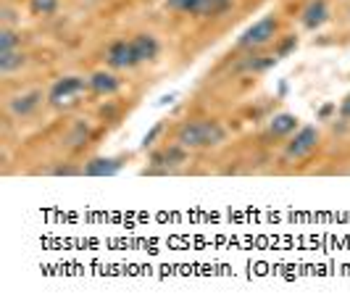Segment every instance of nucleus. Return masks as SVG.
<instances>
[{
    "label": "nucleus",
    "instance_id": "f257e3e1",
    "mask_svg": "<svg viewBox=\"0 0 350 308\" xmlns=\"http://www.w3.org/2000/svg\"><path fill=\"white\" fill-rule=\"evenodd\" d=\"M174 140L187 151H208L227 142V127L219 119H187L176 127Z\"/></svg>",
    "mask_w": 350,
    "mask_h": 308
},
{
    "label": "nucleus",
    "instance_id": "f03ea898",
    "mask_svg": "<svg viewBox=\"0 0 350 308\" xmlns=\"http://www.w3.org/2000/svg\"><path fill=\"white\" fill-rule=\"evenodd\" d=\"M277 34H280V18L274 16V14H269V16L258 18L253 27H247L245 32L240 34L237 48L245 53L263 51L266 45H271L277 40Z\"/></svg>",
    "mask_w": 350,
    "mask_h": 308
},
{
    "label": "nucleus",
    "instance_id": "7ed1b4c3",
    "mask_svg": "<svg viewBox=\"0 0 350 308\" xmlns=\"http://www.w3.org/2000/svg\"><path fill=\"white\" fill-rule=\"evenodd\" d=\"M187 158H190V151L182 148L174 140L172 145H161L156 151H150V155H148V169L142 171V174H150V177H156V174H169L172 169L182 166Z\"/></svg>",
    "mask_w": 350,
    "mask_h": 308
},
{
    "label": "nucleus",
    "instance_id": "20e7f679",
    "mask_svg": "<svg viewBox=\"0 0 350 308\" xmlns=\"http://www.w3.org/2000/svg\"><path fill=\"white\" fill-rule=\"evenodd\" d=\"M85 90H90L85 77H77V74L58 77L51 85V90H48V103L55 105V108H64V105H71Z\"/></svg>",
    "mask_w": 350,
    "mask_h": 308
},
{
    "label": "nucleus",
    "instance_id": "39448f33",
    "mask_svg": "<svg viewBox=\"0 0 350 308\" xmlns=\"http://www.w3.org/2000/svg\"><path fill=\"white\" fill-rule=\"evenodd\" d=\"M319 140H321V132L316 127H298L287 145H284V161H303L314 153L319 148Z\"/></svg>",
    "mask_w": 350,
    "mask_h": 308
},
{
    "label": "nucleus",
    "instance_id": "423d86ee",
    "mask_svg": "<svg viewBox=\"0 0 350 308\" xmlns=\"http://www.w3.org/2000/svg\"><path fill=\"white\" fill-rule=\"evenodd\" d=\"M166 5L172 11H176V14H190V16L208 18L224 14L229 5H232V0H166Z\"/></svg>",
    "mask_w": 350,
    "mask_h": 308
},
{
    "label": "nucleus",
    "instance_id": "0eeeda50",
    "mask_svg": "<svg viewBox=\"0 0 350 308\" xmlns=\"http://www.w3.org/2000/svg\"><path fill=\"white\" fill-rule=\"evenodd\" d=\"M105 64H108V68H113V71H129V68L140 66L137 64V55H135L132 37L129 40H113L105 48Z\"/></svg>",
    "mask_w": 350,
    "mask_h": 308
},
{
    "label": "nucleus",
    "instance_id": "6e6552de",
    "mask_svg": "<svg viewBox=\"0 0 350 308\" xmlns=\"http://www.w3.org/2000/svg\"><path fill=\"white\" fill-rule=\"evenodd\" d=\"M45 101H48V95L42 90H24L8 101V114L14 119H29L40 111V105Z\"/></svg>",
    "mask_w": 350,
    "mask_h": 308
},
{
    "label": "nucleus",
    "instance_id": "1a4fd4ad",
    "mask_svg": "<svg viewBox=\"0 0 350 308\" xmlns=\"http://www.w3.org/2000/svg\"><path fill=\"white\" fill-rule=\"evenodd\" d=\"M88 87L92 95H100V98H111V95H116L119 90H122V79L113 74V68H100V71H95V74H90L88 77Z\"/></svg>",
    "mask_w": 350,
    "mask_h": 308
},
{
    "label": "nucleus",
    "instance_id": "9d476101",
    "mask_svg": "<svg viewBox=\"0 0 350 308\" xmlns=\"http://www.w3.org/2000/svg\"><path fill=\"white\" fill-rule=\"evenodd\" d=\"M329 16H332L329 14V0H311L300 14V24H303V29L316 32L329 21Z\"/></svg>",
    "mask_w": 350,
    "mask_h": 308
},
{
    "label": "nucleus",
    "instance_id": "9b49d317",
    "mask_svg": "<svg viewBox=\"0 0 350 308\" xmlns=\"http://www.w3.org/2000/svg\"><path fill=\"white\" fill-rule=\"evenodd\" d=\"M132 45H135V55H137V64H150L161 55V40L150 32H140L132 37Z\"/></svg>",
    "mask_w": 350,
    "mask_h": 308
},
{
    "label": "nucleus",
    "instance_id": "f8f14e48",
    "mask_svg": "<svg viewBox=\"0 0 350 308\" xmlns=\"http://www.w3.org/2000/svg\"><path fill=\"white\" fill-rule=\"evenodd\" d=\"M122 171V158L116 155H95L82 166L85 177H113Z\"/></svg>",
    "mask_w": 350,
    "mask_h": 308
},
{
    "label": "nucleus",
    "instance_id": "ddd939ff",
    "mask_svg": "<svg viewBox=\"0 0 350 308\" xmlns=\"http://www.w3.org/2000/svg\"><path fill=\"white\" fill-rule=\"evenodd\" d=\"M298 127L300 124H298V116H295V114L282 111V114L271 116V121H269V135L271 137H290Z\"/></svg>",
    "mask_w": 350,
    "mask_h": 308
},
{
    "label": "nucleus",
    "instance_id": "4468645a",
    "mask_svg": "<svg viewBox=\"0 0 350 308\" xmlns=\"http://www.w3.org/2000/svg\"><path fill=\"white\" fill-rule=\"evenodd\" d=\"M280 58L274 55V53H261V51H256V53H247V58L243 61V71H250V74H263V71H269V68L274 66Z\"/></svg>",
    "mask_w": 350,
    "mask_h": 308
},
{
    "label": "nucleus",
    "instance_id": "2eb2a0df",
    "mask_svg": "<svg viewBox=\"0 0 350 308\" xmlns=\"http://www.w3.org/2000/svg\"><path fill=\"white\" fill-rule=\"evenodd\" d=\"M90 140H92V127H90V121H74L69 135H66V145H69L71 151H79V148L88 145Z\"/></svg>",
    "mask_w": 350,
    "mask_h": 308
},
{
    "label": "nucleus",
    "instance_id": "dca6fc26",
    "mask_svg": "<svg viewBox=\"0 0 350 308\" xmlns=\"http://www.w3.org/2000/svg\"><path fill=\"white\" fill-rule=\"evenodd\" d=\"M27 64V55L18 51H5V53H0V74L3 77H11L14 71H18V68Z\"/></svg>",
    "mask_w": 350,
    "mask_h": 308
},
{
    "label": "nucleus",
    "instance_id": "f3484780",
    "mask_svg": "<svg viewBox=\"0 0 350 308\" xmlns=\"http://www.w3.org/2000/svg\"><path fill=\"white\" fill-rule=\"evenodd\" d=\"M295 48H298V37L295 34H284V37H277L274 40V55L277 58H287L290 53H295Z\"/></svg>",
    "mask_w": 350,
    "mask_h": 308
},
{
    "label": "nucleus",
    "instance_id": "a211bd4d",
    "mask_svg": "<svg viewBox=\"0 0 350 308\" xmlns=\"http://www.w3.org/2000/svg\"><path fill=\"white\" fill-rule=\"evenodd\" d=\"M18 42H21V37L16 34V29H11V27H5V24H3V29H0V53L16 51Z\"/></svg>",
    "mask_w": 350,
    "mask_h": 308
},
{
    "label": "nucleus",
    "instance_id": "6ab92c4d",
    "mask_svg": "<svg viewBox=\"0 0 350 308\" xmlns=\"http://www.w3.org/2000/svg\"><path fill=\"white\" fill-rule=\"evenodd\" d=\"M29 11L35 16H53L58 11V0H29Z\"/></svg>",
    "mask_w": 350,
    "mask_h": 308
},
{
    "label": "nucleus",
    "instance_id": "aec40b11",
    "mask_svg": "<svg viewBox=\"0 0 350 308\" xmlns=\"http://www.w3.org/2000/svg\"><path fill=\"white\" fill-rule=\"evenodd\" d=\"M53 177H77V174H82V166H71V164H58V166H53L51 169Z\"/></svg>",
    "mask_w": 350,
    "mask_h": 308
},
{
    "label": "nucleus",
    "instance_id": "412c9836",
    "mask_svg": "<svg viewBox=\"0 0 350 308\" xmlns=\"http://www.w3.org/2000/svg\"><path fill=\"white\" fill-rule=\"evenodd\" d=\"M161 132H163V124L158 121L156 127H153V129H150L148 135L142 137V151H148V148H153V145H156V140H158V137H161Z\"/></svg>",
    "mask_w": 350,
    "mask_h": 308
},
{
    "label": "nucleus",
    "instance_id": "4be33fe9",
    "mask_svg": "<svg viewBox=\"0 0 350 308\" xmlns=\"http://www.w3.org/2000/svg\"><path fill=\"white\" fill-rule=\"evenodd\" d=\"M337 114H340V119L342 121H350V92L340 101V108H337Z\"/></svg>",
    "mask_w": 350,
    "mask_h": 308
},
{
    "label": "nucleus",
    "instance_id": "5701e85b",
    "mask_svg": "<svg viewBox=\"0 0 350 308\" xmlns=\"http://www.w3.org/2000/svg\"><path fill=\"white\" fill-rule=\"evenodd\" d=\"M332 111H337V105H334V103H329V105H324V108L319 111V116H321V119H327V116H329Z\"/></svg>",
    "mask_w": 350,
    "mask_h": 308
}]
</instances>
